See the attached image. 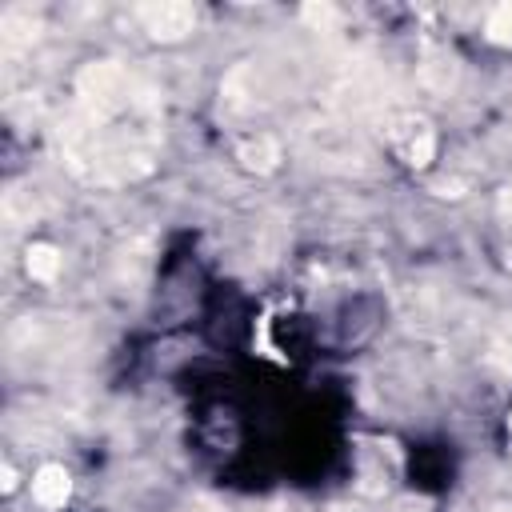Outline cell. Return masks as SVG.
I'll use <instances>...</instances> for the list:
<instances>
[{
    "label": "cell",
    "mask_w": 512,
    "mask_h": 512,
    "mask_svg": "<svg viewBox=\"0 0 512 512\" xmlns=\"http://www.w3.org/2000/svg\"><path fill=\"white\" fill-rule=\"evenodd\" d=\"M140 24L148 28V36L156 40H180L196 28V12L192 4H180V0H160V4H140L136 8Z\"/></svg>",
    "instance_id": "1"
},
{
    "label": "cell",
    "mask_w": 512,
    "mask_h": 512,
    "mask_svg": "<svg viewBox=\"0 0 512 512\" xmlns=\"http://www.w3.org/2000/svg\"><path fill=\"white\" fill-rule=\"evenodd\" d=\"M68 496H72V480H68L64 464H44V468L32 476V500H36L44 512L64 508Z\"/></svg>",
    "instance_id": "2"
},
{
    "label": "cell",
    "mask_w": 512,
    "mask_h": 512,
    "mask_svg": "<svg viewBox=\"0 0 512 512\" xmlns=\"http://www.w3.org/2000/svg\"><path fill=\"white\" fill-rule=\"evenodd\" d=\"M400 152H404V160H408V164L424 168V164L436 156V136H432V128H428V124H412V132L404 136Z\"/></svg>",
    "instance_id": "3"
},
{
    "label": "cell",
    "mask_w": 512,
    "mask_h": 512,
    "mask_svg": "<svg viewBox=\"0 0 512 512\" xmlns=\"http://www.w3.org/2000/svg\"><path fill=\"white\" fill-rule=\"evenodd\" d=\"M24 268H28V276H32V280L48 284V280H56V276H60V252H56L52 244H32V248H28V256H24Z\"/></svg>",
    "instance_id": "4"
},
{
    "label": "cell",
    "mask_w": 512,
    "mask_h": 512,
    "mask_svg": "<svg viewBox=\"0 0 512 512\" xmlns=\"http://www.w3.org/2000/svg\"><path fill=\"white\" fill-rule=\"evenodd\" d=\"M484 32H488L492 44H508V48H512V4H496V8L488 12Z\"/></svg>",
    "instance_id": "5"
},
{
    "label": "cell",
    "mask_w": 512,
    "mask_h": 512,
    "mask_svg": "<svg viewBox=\"0 0 512 512\" xmlns=\"http://www.w3.org/2000/svg\"><path fill=\"white\" fill-rule=\"evenodd\" d=\"M240 156H244V164H248V168H260V172H264V168H272V164H276V144L260 136V140H248V144L240 148Z\"/></svg>",
    "instance_id": "6"
}]
</instances>
